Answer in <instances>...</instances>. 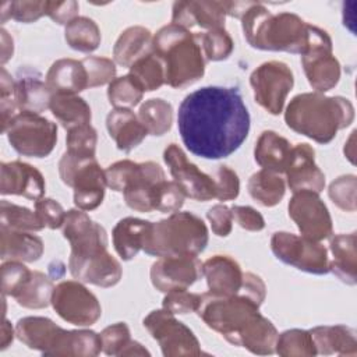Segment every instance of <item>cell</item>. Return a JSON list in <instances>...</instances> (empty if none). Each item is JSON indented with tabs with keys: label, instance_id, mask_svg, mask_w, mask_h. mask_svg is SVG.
<instances>
[{
	"label": "cell",
	"instance_id": "40",
	"mask_svg": "<svg viewBox=\"0 0 357 357\" xmlns=\"http://www.w3.org/2000/svg\"><path fill=\"white\" fill-rule=\"evenodd\" d=\"M0 223L3 227L21 231L33 233L45 229L35 212L6 199H1L0 202Z\"/></svg>",
	"mask_w": 357,
	"mask_h": 357
},
{
	"label": "cell",
	"instance_id": "32",
	"mask_svg": "<svg viewBox=\"0 0 357 357\" xmlns=\"http://www.w3.org/2000/svg\"><path fill=\"white\" fill-rule=\"evenodd\" d=\"M14 98L20 112H31L40 114L50 107L53 92L46 82L35 77H21L15 81Z\"/></svg>",
	"mask_w": 357,
	"mask_h": 357
},
{
	"label": "cell",
	"instance_id": "45",
	"mask_svg": "<svg viewBox=\"0 0 357 357\" xmlns=\"http://www.w3.org/2000/svg\"><path fill=\"white\" fill-rule=\"evenodd\" d=\"M81 61L86 71L88 88L110 84L116 78V63L112 59L102 56H86Z\"/></svg>",
	"mask_w": 357,
	"mask_h": 357
},
{
	"label": "cell",
	"instance_id": "38",
	"mask_svg": "<svg viewBox=\"0 0 357 357\" xmlns=\"http://www.w3.org/2000/svg\"><path fill=\"white\" fill-rule=\"evenodd\" d=\"M128 70V75H131L144 92L156 91L165 84L163 64L153 52L134 61Z\"/></svg>",
	"mask_w": 357,
	"mask_h": 357
},
{
	"label": "cell",
	"instance_id": "51",
	"mask_svg": "<svg viewBox=\"0 0 357 357\" xmlns=\"http://www.w3.org/2000/svg\"><path fill=\"white\" fill-rule=\"evenodd\" d=\"M216 197L219 201H231L238 197L240 180L237 173L229 166H219L213 177Z\"/></svg>",
	"mask_w": 357,
	"mask_h": 357
},
{
	"label": "cell",
	"instance_id": "49",
	"mask_svg": "<svg viewBox=\"0 0 357 357\" xmlns=\"http://www.w3.org/2000/svg\"><path fill=\"white\" fill-rule=\"evenodd\" d=\"M35 213L38 215L40 223L47 229H60L66 219V211L63 206L53 198L42 197L35 201Z\"/></svg>",
	"mask_w": 357,
	"mask_h": 357
},
{
	"label": "cell",
	"instance_id": "55",
	"mask_svg": "<svg viewBox=\"0 0 357 357\" xmlns=\"http://www.w3.org/2000/svg\"><path fill=\"white\" fill-rule=\"evenodd\" d=\"M79 4L74 0L67 1H47L46 15L59 25H67L78 17Z\"/></svg>",
	"mask_w": 357,
	"mask_h": 357
},
{
	"label": "cell",
	"instance_id": "26",
	"mask_svg": "<svg viewBox=\"0 0 357 357\" xmlns=\"http://www.w3.org/2000/svg\"><path fill=\"white\" fill-rule=\"evenodd\" d=\"M43 241L32 231L0 226V258L3 261L35 262L43 255Z\"/></svg>",
	"mask_w": 357,
	"mask_h": 357
},
{
	"label": "cell",
	"instance_id": "56",
	"mask_svg": "<svg viewBox=\"0 0 357 357\" xmlns=\"http://www.w3.org/2000/svg\"><path fill=\"white\" fill-rule=\"evenodd\" d=\"M238 293L250 297L258 305H261L266 297V286H265V282L258 275L252 272H244L243 284Z\"/></svg>",
	"mask_w": 357,
	"mask_h": 357
},
{
	"label": "cell",
	"instance_id": "24",
	"mask_svg": "<svg viewBox=\"0 0 357 357\" xmlns=\"http://www.w3.org/2000/svg\"><path fill=\"white\" fill-rule=\"evenodd\" d=\"M106 128L117 149L127 153L148 135V131L131 109H112L106 116Z\"/></svg>",
	"mask_w": 357,
	"mask_h": 357
},
{
	"label": "cell",
	"instance_id": "44",
	"mask_svg": "<svg viewBox=\"0 0 357 357\" xmlns=\"http://www.w3.org/2000/svg\"><path fill=\"white\" fill-rule=\"evenodd\" d=\"M356 190L357 177L354 174H344L329 184L328 194L332 202L344 212H356Z\"/></svg>",
	"mask_w": 357,
	"mask_h": 357
},
{
	"label": "cell",
	"instance_id": "31",
	"mask_svg": "<svg viewBox=\"0 0 357 357\" xmlns=\"http://www.w3.org/2000/svg\"><path fill=\"white\" fill-rule=\"evenodd\" d=\"M152 222L127 216L120 219L112 231L113 245L121 259L130 261L142 250L145 236Z\"/></svg>",
	"mask_w": 357,
	"mask_h": 357
},
{
	"label": "cell",
	"instance_id": "17",
	"mask_svg": "<svg viewBox=\"0 0 357 357\" xmlns=\"http://www.w3.org/2000/svg\"><path fill=\"white\" fill-rule=\"evenodd\" d=\"M287 211L303 237L322 241L333 234L331 213L319 194L307 190L293 192Z\"/></svg>",
	"mask_w": 357,
	"mask_h": 357
},
{
	"label": "cell",
	"instance_id": "28",
	"mask_svg": "<svg viewBox=\"0 0 357 357\" xmlns=\"http://www.w3.org/2000/svg\"><path fill=\"white\" fill-rule=\"evenodd\" d=\"M291 144L278 132L265 130L254 146V159L265 170L284 173L291 155Z\"/></svg>",
	"mask_w": 357,
	"mask_h": 357
},
{
	"label": "cell",
	"instance_id": "12",
	"mask_svg": "<svg viewBox=\"0 0 357 357\" xmlns=\"http://www.w3.org/2000/svg\"><path fill=\"white\" fill-rule=\"evenodd\" d=\"M142 324L158 342L165 357H197L202 354L194 332L170 311L153 310L144 318Z\"/></svg>",
	"mask_w": 357,
	"mask_h": 357
},
{
	"label": "cell",
	"instance_id": "2",
	"mask_svg": "<svg viewBox=\"0 0 357 357\" xmlns=\"http://www.w3.org/2000/svg\"><path fill=\"white\" fill-rule=\"evenodd\" d=\"M198 317L208 328L220 333L229 343L244 347L252 354L275 353L278 329L259 312V305L244 294H201Z\"/></svg>",
	"mask_w": 357,
	"mask_h": 357
},
{
	"label": "cell",
	"instance_id": "18",
	"mask_svg": "<svg viewBox=\"0 0 357 357\" xmlns=\"http://www.w3.org/2000/svg\"><path fill=\"white\" fill-rule=\"evenodd\" d=\"M163 160L167 165L173 181L183 194L191 199L206 202L216 197L215 180L204 173L197 165L188 160L177 144H169L163 151Z\"/></svg>",
	"mask_w": 357,
	"mask_h": 357
},
{
	"label": "cell",
	"instance_id": "57",
	"mask_svg": "<svg viewBox=\"0 0 357 357\" xmlns=\"http://www.w3.org/2000/svg\"><path fill=\"white\" fill-rule=\"evenodd\" d=\"M0 42H1V64L4 66L11 57H13V53H14V40L11 38V35H8V32L1 28L0 29Z\"/></svg>",
	"mask_w": 357,
	"mask_h": 357
},
{
	"label": "cell",
	"instance_id": "9",
	"mask_svg": "<svg viewBox=\"0 0 357 357\" xmlns=\"http://www.w3.org/2000/svg\"><path fill=\"white\" fill-rule=\"evenodd\" d=\"M105 174L107 187L123 192L128 208L138 212L156 211L159 192L166 181V174L156 162L137 163L123 159L107 166Z\"/></svg>",
	"mask_w": 357,
	"mask_h": 357
},
{
	"label": "cell",
	"instance_id": "30",
	"mask_svg": "<svg viewBox=\"0 0 357 357\" xmlns=\"http://www.w3.org/2000/svg\"><path fill=\"white\" fill-rule=\"evenodd\" d=\"M152 40L153 36L148 28L141 25L128 26L120 33L113 46V61L130 68L134 61L153 52Z\"/></svg>",
	"mask_w": 357,
	"mask_h": 357
},
{
	"label": "cell",
	"instance_id": "48",
	"mask_svg": "<svg viewBox=\"0 0 357 357\" xmlns=\"http://www.w3.org/2000/svg\"><path fill=\"white\" fill-rule=\"evenodd\" d=\"M199 298L201 294L191 293L187 289H173L165 293L162 308L170 311L174 315L195 312L199 304Z\"/></svg>",
	"mask_w": 357,
	"mask_h": 357
},
{
	"label": "cell",
	"instance_id": "19",
	"mask_svg": "<svg viewBox=\"0 0 357 357\" xmlns=\"http://www.w3.org/2000/svg\"><path fill=\"white\" fill-rule=\"evenodd\" d=\"M151 282L162 293L173 289H188L202 276V264L197 257H159L151 266Z\"/></svg>",
	"mask_w": 357,
	"mask_h": 357
},
{
	"label": "cell",
	"instance_id": "39",
	"mask_svg": "<svg viewBox=\"0 0 357 357\" xmlns=\"http://www.w3.org/2000/svg\"><path fill=\"white\" fill-rule=\"evenodd\" d=\"M275 353L282 357H312L317 350L310 331L294 328L278 335Z\"/></svg>",
	"mask_w": 357,
	"mask_h": 357
},
{
	"label": "cell",
	"instance_id": "37",
	"mask_svg": "<svg viewBox=\"0 0 357 357\" xmlns=\"http://www.w3.org/2000/svg\"><path fill=\"white\" fill-rule=\"evenodd\" d=\"M137 116L148 134L162 137L172 128L173 107L162 98H151L139 106Z\"/></svg>",
	"mask_w": 357,
	"mask_h": 357
},
{
	"label": "cell",
	"instance_id": "61",
	"mask_svg": "<svg viewBox=\"0 0 357 357\" xmlns=\"http://www.w3.org/2000/svg\"><path fill=\"white\" fill-rule=\"evenodd\" d=\"M354 134L356 131L351 132L349 141L344 144V155L351 163H354Z\"/></svg>",
	"mask_w": 357,
	"mask_h": 357
},
{
	"label": "cell",
	"instance_id": "1",
	"mask_svg": "<svg viewBox=\"0 0 357 357\" xmlns=\"http://www.w3.org/2000/svg\"><path fill=\"white\" fill-rule=\"evenodd\" d=\"M250 113L234 86H204L178 106L177 126L183 144L195 156L223 159L234 153L250 132Z\"/></svg>",
	"mask_w": 357,
	"mask_h": 357
},
{
	"label": "cell",
	"instance_id": "46",
	"mask_svg": "<svg viewBox=\"0 0 357 357\" xmlns=\"http://www.w3.org/2000/svg\"><path fill=\"white\" fill-rule=\"evenodd\" d=\"M102 351L107 356H121L123 350L131 342L130 329L126 322H116L106 326L100 333Z\"/></svg>",
	"mask_w": 357,
	"mask_h": 357
},
{
	"label": "cell",
	"instance_id": "13",
	"mask_svg": "<svg viewBox=\"0 0 357 357\" xmlns=\"http://www.w3.org/2000/svg\"><path fill=\"white\" fill-rule=\"evenodd\" d=\"M333 43L326 31L311 25L310 43L301 56V66L308 84L324 93L335 88L340 79V63L333 56Z\"/></svg>",
	"mask_w": 357,
	"mask_h": 357
},
{
	"label": "cell",
	"instance_id": "54",
	"mask_svg": "<svg viewBox=\"0 0 357 357\" xmlns=\"http://www.w3.org/2000/svg\"><path fill=\"white\" fill-rule=\"evenodd\" d=\"M230 209L233 220H236L241 229L248 231H261L265 227V220L255 208L248 205H234Z\"/></svg>",
	"mask_w": 357,
	"mask_h": 357
},
{
	"label": "cell",
	"instance_id": "21",
	"mask_svg": "<svg viewBox=\"0 0 357 357\" xmlns=\"http://www.w3.org/2000/svg\"><path fill=\"white\" fill-rule=\"evenodd\" d=\"M284 174L286 183L293 192L307 190L319 194L325 187V174L315 163V151L305 142L291 148Z\"/></svg>",
	"mask_w": 357,
	"mask_h": 357
},
{
	"label": "cell",
	"instance_id": "34",
	"mask_svg": "<svg viewBox=\"0 0 357 357\" xmlns=\"http://www.w3.org/2000/svg\"><path fill=\"white\" fill-rule=\"evenodd\" d=\"M248 194L262 206L271 208L278 205L286 192V181L280 174L261 169L248 178Z\"/></svg>",
	"mask_w": 357,
	"mask_h": 357
},
{
	"label": "cell",
	"instance_id": "60",
	"mask_svg": "<svg viewBox=\"0 0 357 357\" xmlns=\"http://www.w3.org/2000/svg\"><path fill=\"white\" fill-rule=\"evenodd\" d=\"M151 353L137 340H132L127 344V347L123 350L121 356L120 357H124V356H149Z\"/></svg>",
	"mask_w": 357,
	"mask_h": 357
},
{
	"label": "cell",
	"instance_id": "6",
	"mask_svg": "<svg viewBox=\"0 0 357 357\" xmlns=\"http://www.w3.org/2000/svg\"><path fill=\"white\" fill-rule=\"evenodd\" d=\"M153 54L162 61L165 84L172 88H185L205 74L206 60L198 43L197 33L176 24L162 26L152 40Z\"/></svg>",
	"mask_w": 357,
	"mask_h": 357
},
{
	"label": "cell",
	"instance_id": "25",
	"mask_svg": "<svg viewBox=\"0 0 357 357\" xmlns=\"http://www.w3.org/2000/svg\"><path fill=\"white\" fill-rule=\"evenodd\" d=\"M46 85L53 95H77L88 88V77L81 60L59 59L56 60L47 74Z\"/></svg>",
	"mask_w": 357,
	"mask_h": 357
},
{
	"label": "cell",
	"instance_id": "36",
	"mask_svg": "<svg viewBox=\"0 0 357 357\" xmlns=\"http://www.w3.org/2000/svg\"><path fill=\"white\" fill-rule=\"evenodd\" d=\"M67 45L82 53H91L100 45L102 35L98 24L88 17H77L64 28Z\"/></svg>",
	"mask_w": 357,
	"mask_h": 357
},
{
	"label": "cell",
	"instance_id": "43",
	"mask_svg": "<svg viewBox=\"0 0 357 357\" xmlns=\"http://www.w3.org/2000/svg\"><path fill=\"white\" fill-rule=\"evenodd\" d=\"M98 144V132L91 124H84L74 127L67 131L66 137V152L77 155L95 158Z\"/></svg>",
	"mask_w": 357,
	"mask_h": 357
},
{
	"label": "cell",
	"instance_id": "20",
	"mask_svg": "<svg viewBox=\"0 0 357 357\" xmlns=\"http://www.w3.org/2000/svg\"><path fill=\"white\" fill-rule=\"evenodd\" d=\"M226 15V1H176L172 8V24H176L188 31L195 26L211 31L225 28Z\"/></svg>",
	"mask_w": 357,
	"mask_h": 357
},
{
	"label": "cell",
	"instance_id": "23",
	"mask_svg": "<svg viewBox=\"0 0 357 357\" xmlns=\"http://www.w3.org/2000/svg\"><path fill=\"white\" fill-rule=\"evenodd\" d=\"M241 266L229 255H213L202 264V276L213 294H237L243 284Z\"/></svg>",
	"mask_w": 357,
	"mask_h": 357
},
{
	"label": "cell",
	"instance_id": "7",
	"mask_svg": "<svg viewBox=\"0 0 357 357\" xmlns=\"http://www.w3.org/2000/svg\"><path fill=\"white\" fill-rule=\"evenodd\" d=\"M15 336L26 347L53 357H95L102 351L99 333L89 329L66 331L46 317H24Z\"/></svg>",
	"mask_w": 357,
	"mask_h": 357
},
{
	"label": "cell",
	"instance_id": "4",
	"mask_svg": "<svg viewBox=\"0 0 357 357\" xmlns=\"http://www.w3.org/2000/svg\"><path fill=\"white\" fill-rule=\"evenodd\" d=\"M240 21L244 38L254 49L303 56L308 47L311 24L294 13L272 14L262 3L248 1Z\"/></svg>",
	"mask_w": 357,
	"mask_h": 357
},
{
	"label": "cell",
	"instance_id": "41",
	"mask_svg": "<svg viewBox=\"0 0 357 357\" xmlns=\"http://www.w3.org/2000/svg\"><path fill=\"white\" fill-rule=\"evenodd\" d=\"M197 39L206 61L226 60L234 50V42L225 28L197 33Z\"/></svg>",
	"mask_w": 357,
	"mask_h": 357
},
{
	"label": "cell",
	"instance_id": "27",
	"mask_svg": "<svg viewBox=\"0 0 357 357\" xmlns=\"http://www.w3.org/2000/svg\"><path fill=\"white\" fill-rule=\"evenodd\" d=\"M317 354H339L354 357L357 354L356 331L346 325H321L310 329Z\"/></svg>",
	"mask_w": 357,
	"mask_h": 357
},
{
	"label": "cell",
	"instance_id": "10",
	"mask_svg": "<svg viewBox=\"0 0 357 357\" xmlns=\"http://www.w3.org/2000/svg\"><path fill=\"white\" fill-rule=\"evenodd\" d=\"M59 174L61 181L74 190V204L78 209L93 211L102 204L107 184L96 158L64 152L59 162Z\"/></svg>",
	"mask_w": 357,
	"mask_h": 357
},
{
	"label": "cell",
	"instance_id": "14",
	"mask_svg": "<svg viewBox=\"0 0 357 357\" xmlns=\"http://www.w3.org/2000/svg\"><path fill=\"white\" fill-rule=\"evenodd\" d=\"M273 255L298 271L325 275L329 272L328 250L321 241H312L289 231H275L271 237Z\"/></svg>",
	"mask_w": 357,
	"mask_h": 357
},
{
	"label": "cell",
	"instance_id": "58",
	"mask_svg": "<svg viewBox=\"0 0 357 357\" xmlns=\"http://www.w3.org/2000/svg\"><path fill=\"white\" fill-rule=\"evenodd\" d=\"M15 92V79L8 74V71L1 67L0 71V98L14 96Z\"/></svg>",
	"mask_w": 357,
	"mask_h": 357
},
{
	"label": "cell",
	"instance_id": "50",
	"mask_svg": "<svg viewBox=\"0 0 357 357\" xmlns=\"http://www.w3.org/2000/svg\"><path fill=\"white\" fill-rule=\"evenodd\" d=\"M47 1L38 0H15L10 1V18L22 22L31 24L38 21L40 17L46 15Z\"/></svg>",
	"mask_w": 357,
	"mask_h": 357
},
{
	"label": "cell",
	"instance_id": "52",
	"mask_svg": "<svg viewBox=\"0 0 357 357\" xmlns=\"http://www.w3.org/2000/svg\"><path fill=\"white\" fill-rule=\"evenodd\" d=\"M185 195L178 188V185L174 181H165L162 184L156 211L163 213H173L180 211V208L184 205Z\"/></svg>",
	"mask_w": 357,
	"mask_h": 357
},
{
	"label": "cell",
	"instance_id": "5",
	"mask_svg": "<svg viewBox=\"0 0 357 357\" xmlns=\"http://www.w3.org/2000/svg\"><path fill=\"white\" fill-rule=\"evenodd\" d=\"M353 120L354 107L349 99L319 92L296 95L284 112L290 130L318 144H329L337 131L349 127Z\"/></svg>",
	"mask_w": 357,
	"mask_h": 357
},
{
	"label": "cell",
	"instance_id": "15",
	"mask_svg": "<svg viewBox=\"0 0 357 357\" xmlns=\"http://www.w3.org/2000/svg\"><path fill=\"white\" fill-rule=\"evenodd\" d=\"M250 84L255 102L269 114L282 113L286 98L294 85L290 67L279 60L265 61L250 75Z\"/></svg>",
	"mask_w": 357,
	"mask_h": 357
},
{
	"label": "cell",
	"instance_id": "33",
	"mask_svg": "<svg viewBox=\"0 0 357 357\" xmlns=\"http://www.w3.org/2000/svg\"><path fill=\"white\" fill-rule=\"evenodd\" d=\"M50 112L64 130L91 124L92 113L89 105L78 95H53Z\"/></svg>",
	"mask_w": 357,
	"mask_h": 357
},
{
	"label": "cell",
	"instance_id": "53",
	"mask_svg": "<svg viewBox=\"0 0 357 357\" xmlns=\"http://www.w3.org/2000/svg\"><path fill=\"white\" fill-rule=\"evenodd\" d=\"M206 219L211 223L213 234L218 237H226L233 229V213L231 209L223 204H216L206 212Z\"/></svg>",
	"mask_w": 357,
	"mask_h": 357
},
{
	"label": "cell",
	"instance_id": "16",
	"mask_svg": "<svg viewBox=\"0 0 357 357\" xmlns=\"http://www.w3.org/2000/svg\"><path fill=\"white\" fill-rule=\"evenodd\" d=\"M50 304L61 319L77 326H91L102 315L99 300L79 280L56 284Z\"/></svg>",
	"mask_w": 357,
	"mask_h": 357
},
{
	"label": "cell",
	"instance_id": "42",
	"mask_svg": "<svg viewBox=\"0 0 357 357\" xmlns=\"http://www.w3.org/2000/svg\"><path fill=\"white\" fill-rule=\"evenodd\" d=\"M142 96L144 91L128 74L114 78L107 86L109 103L116 109H131L142 100Z\"/></svg>",
	"mask_w": 357,
	"mask_h": 357
},
{
	"label": "cell",
	"instance_id": "29",
	"mask_svg": "<svg viewBox=\"0 0 357 357\" xmlns=\"http://www.w3.org/2000/svg\"><path fill=\"white\" fill-rule=\"evenodd\" d=\"M329 248L333 259L329 261L332 272L343 283L354 286L357 283V236L356 233L336 234L329 237Z\"/></svg>",
	"mask_w": 357,
	"mask_h": 357
},
{
	"label": "cell",
	"instance_id": "11",
	"mask_svg": "<svg viewBox=\"0 0 357 357\" xmlns=\"http://www.w3.org/2000/svg\"><path fill=\"white\" fill-rule=\"evenodd\" d=\"M11 148L28 158H46L57 142V126L40 114L20 112L3 131Z\"/></svg>",
	"mask_w": 357,
	"mask_h": 357
},
{
	"label": "cell",
	"instance_id": "3",
	"mask_svg": "<svg viewBox=\"0 0 357 357\" xmlns=\"http://www.w3.org/2000/svg\"><path fill=\"white\" fill-rule=\"evenodd\" d=\"M70 243L68 271L74 279L99 287H112L123 276L120 262L107 251V233L85 211L70 209L61 226Z\"/></svg>",
	"mask_w": 357,
	"mask_h": 357
},
{
	"label": "cell",
	"instance_id": "8",
	"mask_svg": "<svg viewBox=\"0 0 357 357\" xmlns=\"http://www.w3.org/2000/svg\"><path fill=\"white\" fill-rule=\"evenodd\" d=\"M209 234L204 220L191 212H173L166 219L151 223L142 251L153 257L201 254Z\"/></svg>",
	"mask_w": 357,
	"mask_h": 357
},
{
	"label": "cell",
	"instance_id": "35",
	"mask_svg": "<svg viewBox=\"0 0 357 357\" xmlns=\"http://www.w3.org/2000/svg\"><path fill=\"white\" fill-rule=\"evenodd\" d=\"M54 290L53 280L39 271H32L22 287L14 294V300L18 305L29 310L46 308L52 303V294Z\"/></svg>",
	"mask_w": 357,
	"mask_h": 357
},
{
	"label": "cell",
	"instance_id": "59",
	"mask_svg": "<svg viewBox=\"0 0 357 357\" xmlns=\"http://www.w3.org/2000/svg\"><path fill=\"white\" fill-rule=\"evenodd\" d=\"M14 335H15V328H13L11 322L4 317L3 324H1V340H0L1 350H6L13 343Z\"/></svg>",
	"mask_w": 357,
	"mask_h": 357
},
{
	"label": "cell",
	"instance_id": "47",
	"mask_svg": "<svg viewBox=\"0 0 357 357\" xmlns=\"http://www.w3.org/2000/svg\"><path fill=\"white\" fill-rule=\"evenodd\" d=\"M28 269L20 261H4L1 265V293L3 296L14 297V294L22 287L31 275Z\"/></svg>",
	"mask_w": 357,
	"mask_h": 357
},
{
	"label": "cell",
	"instance_id": "22",
	"mask_svg": "<svg viewBox=\"0 0 357 357\" xmlns=\"http://www.w3.org/2000/svg\"><path fill=\"white\" fill-rule=\"evenodd\" d=\"M45 178L32 165L13 160L0 165L1 195H22L29 199H39L45 194Z\"/></svg>",
	"mask_w": 357,
	"mask_h": 357
}]
</instances>
